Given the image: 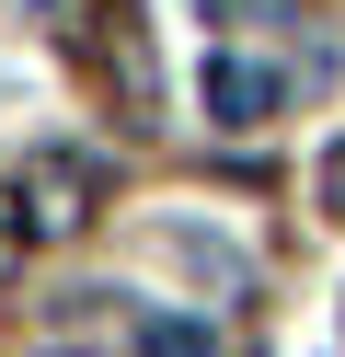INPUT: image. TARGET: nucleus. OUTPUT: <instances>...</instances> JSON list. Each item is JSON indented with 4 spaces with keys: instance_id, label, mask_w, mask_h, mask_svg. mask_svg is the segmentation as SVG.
Segmentation results:
<instances>
[{
    "instance_id": "obj_1",
    "label": "nucleus",
    "mask_w": 345,
    "mask_h": 357,
    "mask_svg": "<svg viewBox=\"0 0 345 357\" xmlns=\"http://www.w3.org/2000/svg\"><path fill=\"white\" fill-rule=\"evenodd\" d=\"M196 104H207V127H265L276 116V70H265V58H207Z\"/></svg>"
},
{
    "instance_id": "obj_2",
    "label": "nucleus",
    "mask_w": 345,
    "mask_h": 357,
    "mask_svg": "<svg viewBox=\"0 0 345 357\" xmlns=\"http://www.w3.org/2000/svg\"><path fill=\"white\" fill-rule=\"evenodd\" d=\"M23 196H35L23 219L58 242V231H81V196H92V173H81V162H35V173H23Z\"/></svg>"
},
{
    "instance_id": "obj_3",
    "label": "nucleus",
    "mask_w": 345,
    "mask_h": 357,
    "mask_svg": "<svg viewBox=\"0 0 345 357\" xmlns=\"http://www.w3.org/2000/svg\"><path fill=\"white\" fill-rule=\"evenodd\" d=\"M138 357H219V334L184 323V311H150V323H138Z\"/></svg>"
},
{
    "instance_id": "obj_4",
    "label": "nucleus",
    "mask_w": 345,
    "mask_h": 357,
    "mask_svg": "<svg viewBox=\"0 0 345 357\" xmlns=\"http://www.w3.org/2000/svg\"><path fill=\"white\" fill-rule=\"evenodd\" d=\"M322 208H334V219H345V139H334V150H322Z\"/></svg>"
}]
</instances>
